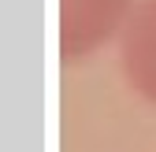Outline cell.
<instances>
[{
	"label": "cell",
	"instance_id": "obj_2",
	"mask_svg": "<svg viewBox=\"0 0 156 152\" xmlns=\"http://www.w3.org/2000/svg\"><path fill=\"white\" fill-rule=\"evenodd\" d=\"M119 67L126 85L156 108V0H138L119 33Z\"/></svg>",
	"mask_w": 156,
	"mask_h": 152
},
{
	"label": "cell",
	"instance_id": "obj_1",
	"mask_svg": "<svg viewBox=\"0 0 156 152\" xmlns=\"http://www.w3.org/2000/svg\"><path fill=\"white\" fill-rule=\"evenodd\" d=\"M138 0H63V60H86L119 37Z\"/></svg>",
	"mask_w": 156,
	"mask_h": 152
}]
</instances>
